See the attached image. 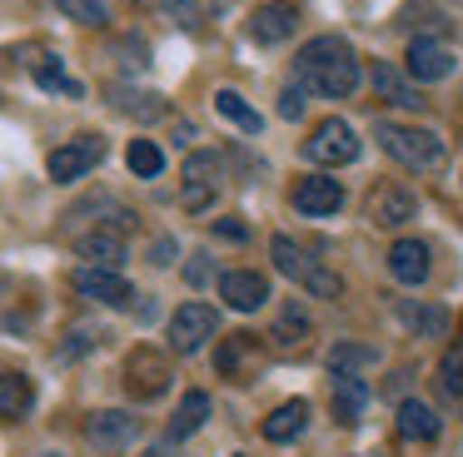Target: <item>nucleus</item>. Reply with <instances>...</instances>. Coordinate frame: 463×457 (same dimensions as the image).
I'll return each instance as SVG.
<instances>
[{
  "instance_id": "1",
  "label": "nucleus",
  "mask_w": 463,
  "mask_h": 457,
  "mask_svg": "<svg viewBox=\"0 0 463 457\" xmlns=\"http://www.w3.org/2000/svg\"><path fill=\"white\" fill-rule=\"evenodd\" d=\"M294 79H299L309 95L349 99L364 79V65H359V55H354V45L344 35H314L309 45L299 50V60H294Z\"/></svg>"
},
{
  "instance_id": "2",
  "label": "nucleus",
  "mask_w": 463,
  "mask_h": 457,
  "mask_svg": "<svg viewBox=\"0 0 463 457\" xmlns=\"http://www.w3.org/2000/svg\"><path fill=\"white\" fill-rule=\"evenodd\" d=\"M373 139H379V149L389 159H399L403 169H419V174H433V169H443V159H449V149H443V139L433 135V129L379 119V125H373Z\"/></svg>"
},
{
  "instance_id": "3",
  "label": "nucleus",
  "mask_w": 463,
  "mask_h": 457,
  "mask_svg": "<svg viewBox=\"0 0 463 457\" xmlns=\"http://www.w3.org/2000/svg\"><path fill=\"white\" fill-rule=\"evenodd\" d=\"M269 248H274V268H279L284 278H294L304 294H314V298H344V278L329 274V268H319L289 234H274Z\"/></svg>"
},
{
  "instance_id": "4",
  "label": "nucleus",
  "mask_w": 463,
  "mask_h": 457,
  "mask_svg": "<svg viewBox=\"0 0 463 457\" xmlns=\"http://www.w3.org/2000/svg\"><path fill=\"white\" fill-rule=\"evenodd\" d=\"M359 135H354L349 119H324V125H314V135L304 139V154L314 159V164H354L359 159Z\"/></svg>"
},
{
  "instance_id": "5",
  "label": "nucleus",
  "mask_w": 463,
  "mask_h": 457,
  "mask_svg": "<svg viewBox=\"0 0 463 457\" xmlns=\"http://www.w3.org/2000/svg\"><path fill=\"white\" fill-rule=\"evenodd\" d=\"M75 294L90 298V303H105V308H130L135 303V288L120 268H100V264H80L71 274Z\"/></svg>"
},
{
  "instance_id": "6",
  "label": "nucleus",
  "mask_w": 463,
  "mask_h": 457,
  "mask_svg": "<svg viewBox=\"0 0 463 457\" xmlns=\"http://www.w3.org/2000/svg\"><path fill=\"white\" fill-rule=\"evenodd\" d=\"M100 159H105V139L100 135H75V139H65L61 149H51L45 169H51L55 184H75V179H85Z\"/></svg>"
},
{
  "instance_id": "7",
  "label": "nucleus",
  "mask_w": 463,
  "mask_h": 457,
  "mask_svg": "<svg viewBox=\"0 0 463 457\" xmlns=\"http://www.w3.org/2000/svg\"><path fill=\"white\" fill-rule=\"evenodd\" d=\"M214 328H220V313H214L210 303H180L170 313V348L190 358L214 338Z\"/></svg>"
},
{
  "instance_id": "8",
  "label": "nucleus",
  "mask_w": 463,
  "mask_h": 457,
  "mask_svg": "<svg viewBox=\"0 0 463 457\" xmlns=\"http://www.w3.org/2000/svg\"><path fill=\"white\" fill-rule=\"evenodd\" d=\"M220 179H224V159L214 154V149H194V154L184 159V209H190V214L210 209L214 194H220Z\"/></svg>"
},
{
  "instance_id": "9",
  "label": "nucleus",
  "mask_w": 463,
  "mask_h": 457,
  "mask_svg": "<svg viewBox=\"0 0 463 457\" xmlns=\"http://www.w3.org/2000/svg\"><path fill=\"white\" fill-rule=\"evenodd\" d=\"M170 358L155 353V348H135L130 358H125V387H130V397H140V403H155V397L170 387Z\"/></svg>"
},
{
  "instance_id": "10",
  "label": "nucleus",
  "mask_w": 463,
  "mask_h": 457,
  "mask_svg": "<svg viewBox=\"0 0 463 457\" xmlns=\"http://www.w3.org/2000/svg\"><path fill=\"white\" fill-rule=\"evenodd\" d=\"M85 437H90L100 452H120V447H130L135 437H140V417L120 413V407H105V413H90Z\"/></svg>"
},
{
  "instance_id": "11",
  "label": "nucleus",
  "mask_w": 463,
  "mask_h": 457,
  "mask_svg": "<svg viewBox=\"0 0 463 457\" xmlns=\"http://www.w3.org/2000/svg\"><path fill=\"white\" fill-rule=\"evenodd\" d=\"M294 209H299V214H309V219L339 214V209H344L339 179H329V174H304L299 184H294Z\"/></svg>"
},
{
  "instance_id": "12",
  "label": "nucleus",
  "mask_w": 463,
  "mask_h": 457,
  "mask_svg": "<svg viewBox=\"0 0 463 457\" xmlns=\"http://www.w3.org/2000/svg\"><path fill=\"white\" fill-rule=\"evenodd\" d=\"M294 30H299V10H294L289 0H269V5H260L250 15V40L254 45H279V40H289Z\"/></svg>"
},
{
  "instance_id": "13",
  "label": "nucleus",
  "mask_w": 463,
  "mask_h": 457,
  "mask_svg": "<svg viewBox=\"0 0 463 457\" xmlns=\"http://www.w3.org/2000/svg\"><path fill=\"white\" fill-rule=\"evenodd\" d=\"M409 75L419 79V85H439V79H449L453 75V50L443 45V40L419 35L409 45Z\"/></svg>"
},
{
  "instance_id": "14",
  "label": "nucleus",
  "mask_w": 463,
  "mask_h": 457,
  "mask_svg": "<svg viewBox=\"0 0 463 457\" xmlns=\"http://www.w3.org/2000/svg\"><path fill=\"white\" fill-rule=\"evenodd\" d=\"M220 298L234 313H254V308H264V298H269V284H264V274L230 268V274H220Z\"/></svg>"
},
{
  "instance_id": "15",
  "label": "nucleus",
  "mask_w": 463,
  "mask_h": 457,
  "mask_svg": "<svg viewBox=\"0 0 463 457\" xmlns=\"http://www.w3.org/2000/svg\"><path fill=\"white\" fill-rule=\"evenodd\" d=\"M110 99L120 115H130V119H140V125H155V119H165L170 115V99L165 95H155V89H135V85H110Z\"/></svg>"
},
{
  "instance_id": "16",
  "label": "nucleus",
  "mask_w": 463,
  "mask_h": 457,
  "mask_svg": "<svg viewBox=\"0 0 463 457\" xmlns=\"http://www.w3.org/2000/svg\"><path fill=\"white\" fill-rule=\"evenodd\" d=\"M75 254L90 258V264H100V268H120L125 264V234L100 224V228H90V234L75 238Z\"/></svg>"
},
{
  "instance_id": "17",
  "label": "nucleus",
  "mask_w": 463,
  "mask_h": 457,
  "mask_svg": "<svg viewBox=\"0 0 463 457\" xmlns=\"http://www.w3.org/2000/svg\"><path fill=\"white\" fill-rule=\"evenodd\" d=\"M369 219H373L379 228L409 224V219H413V194H409V189H393V184L373 189V194H369Z\"/></svg>"
},
{
  "instance_id": "18",
  "label": "nucleus",
  "mask_w": 463,
  "mask_h": 457,
  "mask_svg": "<svg viewBox=\"0 0 463 457\" xmlns=\"http://www.w3.org/2000/svg\"><path fill=\"white\" fill-rule=\"evenodd\" d=\"M389 274L399 284H423L429 278V244L423 238H399L389 248Z\"/></svg>"
},
{
  "instance_id": "19",
  "label": "nucleus",
  "mask_w": 463,
  "mask_h": 457,
  "mask_svg": "<svg viewBox=\"0 0 463 457\" xmlns=\"http://www.w3.org/2000/svg\"><path fill=\"white\" fill-rule=\"evenodd\" d=\"M304 427H309V403H304V397H289V403H279L264 417V437H269V443H294Z\"/></svg>"
},
{
  "instance_id": "20",
  "label": "nucleus",
  "mask_w": 463,
  "mask_h": 457,
  "mask_svg": "<svg viewBox=\"0 0 463 457\" xmlns=\"http://www.w3.org/2000/svg\"><path fill=\"white\" fill-rule=\"evenodd\" d=\"M439 413H433L429 403H419V397H403L399 403V437H409V443H433L439 437Z\"/></svg>"
},
{
  "instance_id": "21",
  "label": "nucleus",
  "mask_w": 463,
  "mask_h": 457,
  "mask_svg": "<svg viewBox=\"0 0 463 457\" xmlns=\"http://www.w3.org/2000/svg\"><path fill=\"white\" fill-rule=\"evenodd\" d=\"M214 109H220V119H224V125H234L240 135H260V129H264V115L240 95V89H214Z\"/></svg>"
},
{
  "instance_id": "22",
  "label": "nucleus",
  "mask_w": 463,
  "mask_h": 457,
  "mask_svg": "<svg viewBox=\"0 0 463 457\" xmlns=\"http://www.w3.org/2000/svg\"><path fill=\"white\" fill-rule=\"evenodd\" d=\"M204 417H210V393L190 387V393L180 397V407H175V417H170V443H184V437H194V433L204 427Z\"/></svg>"
},
{
  "instance_id": "23",
  "label": "nucleus",
  "mask_w": 463,
  "mask_h": 457,
  "mask_svg": "<svg viewBox=\"0 0 463 457\" xmlns=\"http://www.w3.org/2000/svg\"><path fill=\"white\" fill-rule=\"evenodd\" d=\"M373 89H379V99H389V105H399V109H423L419 89H413L393 65H383V60L373 65Z\"/></svg>"
},
{
  "instance_id": "24",
  "label": "nucleus",
  "mask_w": 463,
  "mask_h": 457,
  "mask_svg": "<svg viewBox=\"0 0 463 457\" xmlns=\"http://www.w3.org/2000/svg\"><path fill=\"white\" fill-rule=\"evenodd\" d=\"M35 407V383L25 373H0V417H25Z\"/></svg>"
},
{
  "instance_id": "25",
  "label": "nucleus",
  "mask_w": 463,
  "mask_h": 457,
  "mask_svg": "<svg viewBox=\"0 0 463 457\" xmlns=\"http://www.w3.org/2000/svg\"><path fill=\"white\" fill-rule=\"evenodd\" d=\"M364 407H369V387H364V378L344 373L339 383H334V417H339V423H359Z\"/></svg>"
},
{
  "instance_id": "26",
  "label": "nucleus",
  "mask_w": 463,
  "mask_h": 457,
  "mask_svg": "<svg viewBox=\"0 0 463 457\" xmlns=\"http://www.w3.org/2000/svg\"><path fill=\"white\" fill-rule=\"evenodd\" d=\"M304 338H309V313H304L299 298H289V303H279V313H274V343L299 348Z\"/></svg>"
},
{
  "instance_id": "27",
  "label": "nucleus",
  "mask_w": 463,
  "mask_h": 457,
  "mask_svg": "<svg viewBox=\"0 0 463 457\" xmlns=\"http://www.w3.org/2000/svg\"><path fill=\"white\" fill-rule=\"evenodd\" d=\"M399 313L419 338H443L449 333V308H439V303H399Z\"/></svg>"
},
{
  "instance_id": "28",
  "label": "nucleus",
  "mask_w": 463,
  "mask_h": 457,
  "mask_svg": "<svg viewBox=\"0 0 463 457\" xmlns=\"http://www.w3.org/2000/svg\"><path fill=\"white\" fill-rule=\"evenodd\" d=\"M35 85L51 89V95H71V99H80V95H85V85L65 75V65H61L55 55H41V60H35Z\"/></svg>"
},
{
  "instance_id": "29",
  "label": "nucleus",
  "mask_w": 463,
  "mask_h": 457,
  "mask_svg": "<svg viewBox=\"0 0 463 457\" xmlns=\"http://www.w3.org/2000/svg\"><path fill=\"white\" fill-rule=\"evenodd\" d=\"M125 164H130L135 179H155L165 169V154L155 139H130V149H125Z\"/></svg>"
},
{
  "instance_id": "30",
  "label": "nucleus",
  "mask_w": 463,
  "mask_h": 457,
  "mask_svg": "<svg viewBox=\"0 0 463 457\" xmlns=\"http://www.w3.org/2000/svg\"><path fill=\"white\" fill-rule=\"evenodd\" d=\"M373 358H379V353H373V348H359V343H334L329 353H324V363H329L334 373L344 378V373H354V368L373 363Z\"/></svg>"
},
{
  "instance_id": "31",
  "label": "nucleus",
  "mask_w": 463,
  "mask_h": 457,
  "mask_svg": "<svg viewBox=\"0 0 463 457\" xmlns=\"http://www.w3.org/2000/svg\"><path fill=\"white\" fill-rule=\"evenodd\" d=\"M250 353H254V333H230L214 363H220V373H224V378H234V373L244 368V358H250Z\"/></svg>"
},
{
  "instance_id": "32",
  "label": "nucleus",
  "mask_w": 463,
  "mask_h": 457,
  "mask_svg": "<svg viewBox=\"0 0 463 457\" xmlns=\"http://www.w3.org/2000/svg\"><path fill=\"white\" fill-rule=\"evenodd\" d=\"M55 10H65L75 25H105V20H110L105 0H55Z\"/></svg>"
},
{
  "instance_id": "33",
  "label": "nucleus",
  "mask_w": 463,
  "mask_h": 457,
  "mask_svg": "<svg viewBox=\"0 0 463 457\" xmlns=\"http://www.w3.org/2000/svg\"><path fill=\"white\" fill-rule=\"evenodd\" d=\"M100 343H105V328H90V323H80V328H71V338L61 343V358L71 363V358L90 353V348H100Z\"/></svg>"
},
{
  "instance_id": "34",
  "label": "nucleus",
  "mask_w": 463,
  "mask_h": 457,
  "mask_svg": "<svg viewBox=\"0 0 463 457\" xmlns=\"http://www.w3.org/2000/svg\"><path fill=\"white\" fill-rule=\"evenodd\" d=\"M439 387L449 397H463V343L449 348V358H443V368H439Z\"/></svg>"
},
{
  "instance_id": "35",
  "label": "nucleus",
  "mask_w": 463,
  "mask_h": 457,
  "mask_svg": "<svg viewBox=\"0 0 463 457\" xmlns=\"http://www.w3.org/2000/svg\"><path fill=\"white\" fill-rule=\"evenodd\" d=\"M155 10H165V15L175 20V25H194L200 20V10H194V0H150Z\"/></svg>"
},
{
  "instance_id": "36",
  "label": "nucleus",
  "mask_w": 463,
  "mask_h": 457,
  "mask_svg": "<svg viewBox=\"0 0 463 457\" xmlns=\"http://www.w3.org/2000/svg\"><path fill=\"white\" fill-rule=\"evenodd\" d=\"M304 105H309V89H304V85H289V89L279 95V115H284V119H299Z\"/></svg>"
},
{
  "instance_id": "37",
  "label": "nucleus",
  "mask_w": 463,
  "mask_h": 457,
  "mask_svg": "<svg viewBox=\"0 0 463 457\" xmlns=\"http://www.w3.org/2000/svg\"><path fill=\"white\" fill-rule=\"evenodd\" d=\"M214 234H220V238H234V244H244V238H250V228H244L240 219H214Z\"/></svg>"
},
{
  "instance_id": "38",
  "label": "nucleus",
  "mask_w": 463,
  "mask_h": 457,
  "mask_svg": "<svg viewBox=\"0 0 463 457\" xmlns=\"http://www.w3.org/2000/svg\"><path fill=\"white\" fill-rule=\"evenodd\" d=\"M150 264H160V268H165V264H175V244H170V238H160V244L150 248Z\"/></svg>"
},
{
  "instance_id": "39",
  "label": "nucleus",
  "mask_w": 463,
  "mask_h": 457,
  "mask_svg": "<svg viewBox=\"0 0 463 457\" xmlns=\"http://www.w3.org/2000/svg\"><path fill=\"white\" fill-rule=\"evenodd\" d=\"M5 284H11V278H5V274H0V298H5Z\"/></svg>"
},
{
  "instance_id": "40",
  "label": "nucleus",
  "mask_w": 463,
  "mask_h": 457,
  "mask_svg": "<svg viewBox=\"0 0 463 457\" xmlns=\"http://www.w3.org/2000/svg\"><path fill=\"white\" fill-rule=\"evenodd\" d=\"M145 457H165V452H160V447H150V452H145Z\"/></svg>"
},
{
  "instance_id": "41",
  "label": "nucleus",
  "mask_w": 463,
  "mask_h": 457,
  "mask_svg": "<svg viewBox=\"0 0 463 457\" xmlns=\"http://www.w3.org/2000/svg\"><path fill=\"white\" fill-rule=\"evenodd\" d=\"M41 457H61V452H41Z\"/></svg>"
}]
</instances>
